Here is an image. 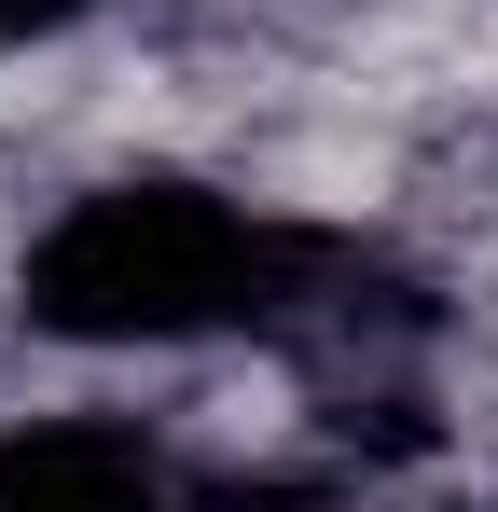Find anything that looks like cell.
Segmentation results:
<instances>
[{"label":"cell","instance_id":"obj_1","mask_svg":"<svg viewBox=\"0 0 498 512\" xmlns=\"http://www.w3.org/2000/svg\"><path fill=\"white\" fill-rule=\"evenodd\" d=\"M14 333L56 360H194L236 333H305L332 291V250L305 222L249 208L194 167H111L70 180L14 236Z\"/></svg>","mask_w":498,"mask_h":512},{"label":"cell","instance_id":"obj_2","mask_svg":"<svg viewBox=\"0 0 498 512\" xmlns=\"http://www.w3.org/2000/svg\"><path fill=\"white\" fill-rule=\"evenodd\" d=\"M0 512H194V471L153 416L56 402L0 429Z\"/></svg>","mask_w":498,"mask_h":512},{"label":"cell","instance_id":"obj_3","mask_svg":"<svg viewBox=\"0 0 498 512\" xmlns=\"http://www.w3.org/2000/svg\"><path fill=\"white\" fill-rule=\"evenodd\" d=\"M97 14H111V0H0V70H28V56H70Z\"/></svg>","mask_w":498,"mask_h":512}]
</instances>
